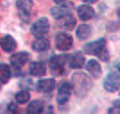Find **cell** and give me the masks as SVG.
I'll return each mask as SVG.
<instances>
[{
  "label": "cell",
  "mask_w": 120,
  "mask_h": 114,
  "mask_svg": "<svg viewBox=\"0 0 120 114\" xmlns=\"http://www.w3.org/2000/svg\"><path fill=\"white\" fill-rule=\"evenodd\" d=\"M15 100L19 104H26L30 99V94L27 90H21L15 93Z\"/></svg>",
  "instance_id": "cell-22"
},
{
  "label": "cell",
  "mask_w": 120,
  "mask_h": 114,
  "mask_svg": "<svg viewBox=\"0 0 120 114\" xmlns=\"http://www.w3.org/2000/svg\"><path fill=\"white\" fill-rule=\"evenodd\" d=\"M51 47V42L49 39L44 37H37L32 43L31 47L34 51L43 52L49 50Z\"/></svg>",
  "instance_id": "cell-17"
},
{
  "label": "cell",
  "mask_w": 120,
  "mask_h": 114,
  "mask_svg": "<svg viewBox=\"0 0 120 114\" xmlns=\"http://www.w3.org/2000/svg\"><path fill=\"white\" fill-rule=\"evenodd\" d=\"M71 83L68 81H64L60 84L58 87L56 94V102L59 106L65 105L70 99L72 93Z\"/></svg>",
  "instance_id": "cell-9"
},
{
  "label": "cell",
  "mask_w": 120,
  "mask_h": 114,
  "mask_svg": "<svg viewBox=\"0 0 120 114\" xmlns=\"http://www.w3.org/2000/svg\"><path fill=\"white\" fill-rule=\"evenodd\" d=\"M0 47L6 53L14 51L17 48V42L11 35H5L0 38Z\"/></svg>",
  "instance_id": "cell-14"
},
{
  "label": "cell",
  "mask_w": 120,
  "mask_h": 114,
  "mask_svg": "<svg viewBox=\"0 0 120 114\" xmlns=\"http://www.w3.org/2000/svg\"><path fill=\"white\" fill-rule=\"evenodd\" d=\"M28 71L34 77H43L46 73V66L44 61H32L29 64Z\"/></svg>",
  "instance_id": "cell-13"
},
{
  "label": "cell",
  "mask_w": 120,
  "mask_h": 114,
  "mask_svg": "<svg viewBox=\"0 0 120 114\" xmlns=\"http://www.w3.org/2000/svg\"><path fill=\"white\" fill-rule=\"evenodd\" d=\"M86 70L94 79H99L102 75V68L96 59H90L86 64Z\"/></svg>",
  "instance_id": "cell-16"
},
{
  "label": "cell",
  "mask_w": 120,
  "mask_h": 114,
  "mask_svg": "<svg viewBox=\"0 0 120 114\" xmlns=\"http://www.w3.org/2000/svg\"><path fill=\"white\" fill-rule=\"evenodd\" d=\"M77 13L79 20L86 21L94 18L95 10L91 5L81 4L77 8Z\"/></svg>",
  "instance_id": "cell-15"
},
{
  "label": "cell",
  "mask_w": 120,
  "mask_h": 114,
  "mask_svg": "<svg viewBox=\"0 0 120 114\" xmlns=\"http://www.w3.org/2000/svg\"><path fill=\"white\" fill-rule=\"evenodd\" d=\"M92 27L89 24H81L79 25L75 31L76 37L79 40H86L91 37L92 35Z\"/></svg>",
  "instance_id": "cell-18"
},
{
  "label": "cell",
  "mask_w": 120,
  "mask_h": 114,
  "mask_svg": "<svg viewBox=\"0 0 120 114\" xmlns=\"http://www.w3.org/2000/svg\"><path fill=\"white\" fill-rule=\"evenodd\" d=\"M18 86L21 90H32L34 88V82L32 78H23L18 83Z\"/></svg>",
  "instance_id": "cell-23"
},
{
  "label": "cell",
  "mask_w": 120,
  "mask_h": 114,
  "mask_svg": "<svg viewBox=\"0 0 120 114\" xmlns=\"http://www.w3.org/2000/svg\"><path fill=\"white\" fill-rule=\"evenodd\" d=\"M85 56L79 50H77L70 54H68V66L70 68H82L85 63Z\"/></svg>",
  "instance_id": "cell-11"
},
{
  "label": "cell",
  "mask_w": 120,
  "mask_h": 114,
  "mask_svg": "<svg viewBox=\"0 0 120 114\" xmlns=\"http://www.w3.org/2000/svg\"><path fill=\"white\" fill-rule=\"evenodd\" d=\"M58 20L60 21L59 26L62 29L68 30V31L72 30L77 24V20L72 16V14L68 15V16L62 18L61 19H60Z\"/></svg>",
  "instance_id": "cell-20"
},
{
  "label": "cell",
  "mask_w": 120,
  "mask_h": 114,
  "mask_svg": "<svg viewBox=\"0 0 120 114\" xmlns=\"http://www.w3.org/2000/svg\"><path fill=\"white\" fill-rule=\"evenodd\" d=\"M75 8V4L72 1H65L52 7L50 9V14L54 19L58 20L68 15L72 14Z\"/></svg>",
  "instance_id": "cell-4"
},
{
  "label": "cell",
  "mask_w": 120,
  "mask_h": 114,
  "mask_svg": "<svg viewBox=\"0 0 120 114\" xmlns=\"http://www.w3.org/2000/svg\"><path fill=\"white\" fill-rule=\"evenodd\" d=\"M106 43L107 41L105 37H100L98 39L86 43L83 45L82 50L86 54L96 56L101 61L106 62L110 59Z\"/></svg>",
  "instance_id": "cell-2"
},
{
  "label": "cell",
  "mask_w": 120,
  "mask_h": 114,
  "mask_svg": "<svg viewBox=\"0 0 120 114\" xmlns=\"http://www.w3.org/2000/svg\"><path fill=\"white\" fill-rule=\"evenodd\" d=\"M67 0H53V1L56 4H62L65 1H66Z\"/></svg>",
  "instance_id": "cell-27"
},
{
  "label": "cell",
  "mask_w": 120,
  "mask_h": 114,
  "mask_svg": "<svg viewBox=\"0 0 120 114\" xmlns=\"http://www.w3.org/2000/svg\"><path fill=\"white\" fill-rule=\"evenodd\" d=\"M11 78V66L6 63H0V83L5 85L8 83Z\"/></svg>",
  "instance_id": "cell-21"
},
{
  "label": "cell",
  "mask_w": 120,
  "mask_h": 114,
  "mask_svg": "<svg viewBox=\"0 0 120 114\" xmlns=\"http://www.w3.org/2000/svg\"><path fill=\"white\" fill-rule=\"evenodd\" d=\"M44 109V102L42 100L34 99L31 101L25 109L27 114H39L42 113Z\"/></svg>",
  "instance_id": "cell-19"
},
{
  "label": "cell",
  "mask_w": 120,
  "mask_h": 114,
  "mask_svg": "<svg viewBox=\"0 0 120 114\" xmlns=\"http://www.w3.org/2000/svg\"><path fill=\"white\" fill-rule=\"evenodd\" d=\"M1 90V85L0 84V90Z\"/></svg>",
  "instance_id": "cell-28"
},
{
  "label": "cell",
  "mask_w": 120,
  "mask_h": 114,
  "mask_svg": "<svg viewBox=\"0 0 120 114\" xmlns=\"http://www.w3.org/2000/svg\"><path fill=\"white\" fill-rule=\"evenodd\" d=\"M120 76L119 71H110L103 80V87L110 93H115L120 90Z\"/></svg>",
  "instance_id": "cell-7"
},
{
  "label": "cell",
  "mask_w": 120,
  "mask_h": 114,
  "mask_svg": "<svg viewBox=\"0 0 120 114\" xmlns=\"http://www.w3.org/2000/svg\"><path fill=\"white\" fill-rule=\"evenodd\" d=\"M108 114H119L120 113V107L112 106L110 109H108Z\"/></svg>",
  "instance_id": "cell-25"
},
{
  "label": "cell",
  "mask_w": 120,
  "mask_h": 114,
  "mask_svg": "<svg viewBox=\"0 0 120 114\" xmlns=\"http://www.w3.org/2000/svg\"><path fill=\"white\" fill-rule=\"evenodd\" d=\"M56 87V81L53 78H42L39 80L36 85V91L40 93H49Z\"/></svg>",
  "instance_id": "cell-12"
},
{
  "label": "cell",
  "mask_w": 120,
  "mask_h": 114,
  "mask_svg": "<svg viewBox=\"0 0 120 114\" xmlns=\"http://www.w3.org/2000/svg\"><path fill=\"white\" fill-rule=\"evenodd\" d=\"M68 66V54H60L52 56L49 60V66L51 75L59 77L67 73Z\"/></svg>",
  "instance_id": "cell-3"
},
{
  "label": "cell",
  "mask_w": 120,
  "mask_h": 114,
  "mask_svg": "<svg viewBox=\"0 0 120 114\" xmlns=\"http://www.w3.org/2000/svg\"><path fill=\"white\" fill-rule=\"evenodd\" d=\"M34 6L32 0H16L15 7L18 11V17L21 21L27 23L30 20L31 11Z\"/></svg>",
  "instance_id": "cell-8"
},
{
  "label": "cell",
  "mask_w": 120,
  "mask_h": 114,
  "mask_svg": "<svg viewBox=\"0 0 120 114\" xmlns=\"http://www.w3.org/2000/svg\"><path fill=\"white\" fill-rule=\"evenodd\" d=\"M71 85L74 94L79 99L84 98L92 90L94 83L91 77L84 72H75L71 77Z\"/></svg>",
  "instance_id": "cell-1"
},
{
  "label": "cell",
  "mask_w": 120,
  "mask_h": 114,
  "mask_svg": "<svg viewBox=\"0 0 120 114\" xmlns=\"http://www.w3.org/2000/svg\"><path fill=\"white\" fill-rule=\"evenodd\" d=\"M54 44L57 50L60 51H66L72 47L73 37L69 33L65 32H58L55 36Z\"/></svg>",
  "instance_id": "cell-6"
},
{
  "label": "cell",
  "mask_w": 120,
  "mask_h": 114,
  "mask_svg": "<svg viewBox=\"0 0 120 114\" xmlns=\"http://www.w3.org/2000/svg\"><path fill=\"white\" fill-rule=\"evenodd\" d=\"M82 1L84 3H86V4H94L98 0H82Z\"/></svg>",
  "instance_id": "cell-26"
},
{
  "label": "cell",
  "mask_w": 120,
  "mask_h": 114,
  "mask_svg": "<svg viewBox=\"0 0 120 114\" xmlns=\"http://www.w3.org/2000/svg\"><path fill=\"white\" fill-rule=\"evenodd\" d=\"M17 109V105L15 102H11L7 105V110L11 113H15Z\"/></svg>",
  "instance_id": "cell-24"
},
{
  "label": "cell",
  "mask_w": 120,
  "mask_h": 114,
  "mask_svg": "<svg viewBox=\"0 0 120 114\" xmlns=\"http://www.w3.org/2000/svg\"><path fill=\"white\" fill-rule=\"evenodd\" d=\"M50 30V23L49 19L45 17H41L36 20L30 26V33L35 37H44Z\"/></svg>",
  "instance_id": "cell-5"
},
{
  "label": "cell",
  "mask_w": 120,
  "mask_h": 114,
  "mask_svg": "<svg viewBox=\"0 0 120 114\" xmlns=\"http://www.w3.org/2000/svg\"><path fill=\"white\" fill-rule=\"evenodd\" d=\"M30 57L31 56L30 53L27 51H21L11 54L9 57V61L11 67L21 69V68L30 60Z\"/></svg>",
  "instance_id": "cell-10"
}]
</instances>
